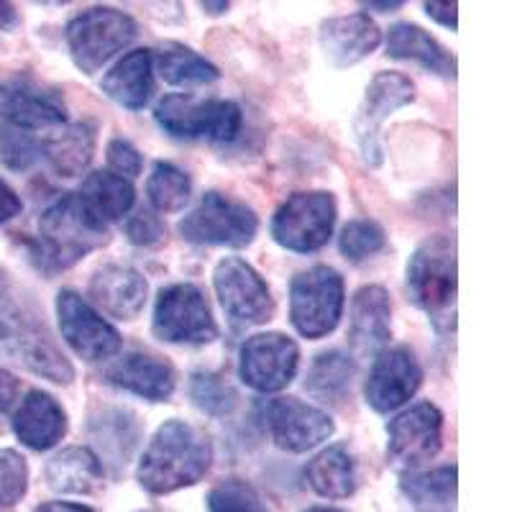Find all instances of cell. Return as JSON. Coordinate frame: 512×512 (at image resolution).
<instances>
[{
    "instance_id": "7bdbcfd3",
    "label": "cell",
    "mask_w": 512,
    "mask_h": 512,
    "mask_svg": "<svg viewBox=\"0 0 512 512\" xmlns=\"http://www.w3.org/2000/svg\"><path fill=\"white\" fill-rule=\"evenodd\" d=\"M425 13L436 21V24L446 26V29L456 31V26H459V18H456V11H459V6L456 3H425Z\"/></svg>"
},
{
    "instance_id": "7402d4cb",
    "label": "cell",
    "mask_w": 512,
    "mask_h": 512,
    "mask_svg": "<svg viewBox=\"0 0 512 512\" xmlns=\"http://www.w3.org/2000/svg\"><path fill=\"white\" fill-rule=\"evenodd\" d=\"M108 382L123 392L144 397L149 402H167L175 395L177 374L162 356L134 351L118 359L108 372Z\"/></svg>"
},
{
    "instance_id": "4dcf8cb0",
    "label": "cell",
    "mask_w": 512,
    "mask_h": 512,
    "mask_svg": "<svg viewBox=\"0 0 512 512\" xmlns=\"http://www.w3.org/2000/svg\"><path fill=\"white\" fill-rule=\"evenodd\" d=\"M356 377V361L354 356L344 351L331 349L323 351L313 359L308 374H305V390L320 402H331L338 405L344 402L351 392V384Z\"/></svg>"
},
{
    "instance_id": "1f68e13d",
    "label": "cell",
    "mask_w": 512,
    "mask_h": 512,
    "mask_svg": "<svg viewBox=\"0 0 512 512\" xmlns=\"http://www.w3.org/2000/svg\"><path fill=\"white\" fill-rule=\"evenodd\" d=\"M154 67H157L159 77L172 88H200V85H210L221 77L216 64H210L192 49L182 47L159 52L154 57Z\"/></svg>"
},
{
    "instance_id": "f35d334b",
    "label": "cell",
    "mask_w": 512,
    "mask_h": 512,
    "mask_svg": "<svg viewBox=\"0 0 512 512\" xmlns=\"http://www.w3.org/2000/svg\"><path fill=\"white\" fill-rule=\"evenodd\" d=\"M29 489V466L13 448H0V512L11 510Z\"/></svg>"
},
{
    "instance_id": "277c9868",
    "label": "cell",
    "mask_w": 512,
    "mask_h": 512,
    "mask_svg": "<svg viewBox=\"0 0 512 512\" xmlns=\"http://www.w3.org/2000/svg\"><path fill=\"white\" fill-rule=\"evenodd\" d=\"M408 292L438 333L456 328V241L431 236L408 262Z\"/></svg>"
},
{
    "instance_id": "5b68a950",
    "label": "cell",
    "mask_w": 512,
    "mask_h": 512,
    "mask_svg": "<svg viewBox=\"0 0 512 512\" xmlns=\"http://www.w3.org/2000/svg\"><path fill=\"white\" fill-rule=\"evenodd\" d=\"M154 121L172 139L231 144L241 134L244 118H241V108L233 100L167 95L154 108Z\"/></svg>"
},
{
    "instance_id": "f907efd6",
    "label": "cell",
    "mask_w": 512,
    "mask_h": 512,
    "mask_svg": "<svg viewBox=\"0 0 512 512\" xmlns=\"http://www.w3.org/2000/svg\"><path fill=\"white\" fill-rule=\"evenodd\" d=\"M144 512H149V510H144Z\"/></svg>"
},
{
    "instance_id": "cb8c5ba5",
    "label": "cell",
    "mask_w": 512,
    "mask_h": 512,
    "mask_svg": "<svg viewBox=\"0 0 512 512\" xmlns=\"http://www.w3.org/2000/svg\"><path fill=\"white\" fill-rule=\"evenodd\" d=\"M103 90L113 103L128 111H141L154 95V54L152 49H136L123 54L100 80Z\"/></svg>"
},
{
    "instance_id": "6da1fadb",
    "label": "cell",
    "mask_w": 512,
    "mask_h": 512,
    "mask_svg": "<svg viewBox=\"0 0 512 512\" xmlns=\"http://www.w3.org/2000/svg\"><path fill=\"white\" fill-rule=\"evenodd\" d=\"M0 359L54 384L75 382V367L57 344L34 292L6 269H0Z\"/></svg>"
},
{
    "instance_id": "ac0fdd59",
    "label": "cell",
    "mask_w": 512,
    "mask_h": 512,
    "mask_svg": "<svg viewBox=\"0 0 512 512\" xmlns=\"http://www.w3.org/2000/svg\"><path fill=\"white\" fill-rule=\"evenodd\" d=\"M0 118L21 131H41L64 126L67 108L57 90L26 77H13L0 85Z\"/></svg>"
},
{
    "instance_id": "836d02e7",
    "label": "cell",
    "mask_w": 512,
    "mask_h": 512,
    "mask_svg": "<svg viewBox=\"0 0 512 512\" xmlns=\"http://www.w3.org/2000/svg\"><path fill=\"white\" fill-rule=\"evenodd\" d=\"M402 495L415 505L443 507L456 500V466H438L433 472L410 474L400 484Z\"/></svg>"
},
{
    "instance_id": "bcb514c9",
    "label": "cell",
    "mask_w": 512,
    "mask_h": 512,
    "mask_svg": "<svg viewBox=\"0 0 512 512\" xmlns=\"http://www.w3.org/2000/svg\"><path fill=\"white\" fill-rule=\"evenodd\" d=\"M21 24V16H18L16 6L13 3H0V29L13 31Z\"/></svg>"
},
{
    "instance_id": "8992f818",
    "label": "cell",
    "mask_w": 512,
    "mask_h": 512,
    "mask_svg": "<svg viewBox=\"0 0 512 512\" xmlns=\"http://www.w3.org/2000/svg\"><path fill=\"white\" fill-rule=\"evenodd\" d=\"M64 36H67V47H70L77 70L95 75L118 52L134 44L139 26L134 18L118 8L95 6L72 16Z\"/></svg>"
},
{
    "instance_id": "f1b7e54d",
    "label": "cell",
    "mask_w": 512,
    "mask_h": 512,
    "mask_svg": "<svg viewBox=\"0 0 512 512\" xmlns=\"http://www.w3.org/2000/svg\"><path fill=\"white\" fill-rule=\"evenodd\" d=\"M82 208L88 210L95 221L103 226L121 221L136 203L134 185L113 172H93L85 177L80 192H77Z\"/></svg>"
},
{
    "instance_id": "2e32d148",
    "label": "cell",
    "mask_w": 512,
    "mask_h": 512,
    "mask_svg": "<svg viewBox=\"0 0 512 512\" xmlns=\"http://www.w3.org/2000/svg\"><path fill=\"white\" fill-rule=\"evenodd\" d=\"M264 420L272 441L290 454H305L333 436L336 425L326 410L308 405L297 397H280L264 405Z\"/></svg>"
},
{
    "instance_id": "f546056e",
    "label": "cell",
    "mask_w": 512,
    "mask_h": 512,
    "mask_svg": "<svg viewBox=\"0 0 512 512\" xmlns=\"http://www.w3.org/2000/svg\"><path fill=\"white\" fill-rule=\"evenodd\" d=\"M305 477L315 495L326 497V500H346L356 489L354 456L349 454L344 443H333L308 461Z\"/></svg>"
},
{
    "instance_id": "4316f807",
    "label": "cell",
    "mask_w": 512,
    "mask_h": 512,
    "mask_svg": "<svg viewBox=\"0 0 512 512\" xmlns=\"http://www.w3.org/2000/svg\"><path fill=\"white\" fill-rule=\"evenodd\" d=\"M387 57L410 59L423 70L441 77H456V59L443 44L415 24H395L387 34Z\"/></svg>"
},
{
    "instance_id": "e575fe53",
    "label": "cell",
    "mask_w": 512,
    "mask_h": 512,
    "mask_svg": "<svg viewBox=\"0 0 512 512\" xmlns=\"http://www.w3.org/2000/svg\"><path fill=\"white\" fill-rule=\"evenodd\" d=\"M187 392H190V400L195 402V408L203 410L205 415H213V418L231 415L239 405V395L221 374L192 372Z\"/></svg>"
},
{
    "instance_id": "ab89813d",
    "label": "cell",
    "mask_w": 512,
    "mask_h": 512,
    "mask_svg": "<svg viewBox=\"0 0 512 512\" xmlns=\"http://www.w3.org/2000/svg\"><path fill=\"white\" fill-rule=\"evenodd\" d=\"M126 239L141 249H154V246H162L167 241V226L154 210L141 208L128 218Z\"/></svg>"
},
{
    "instance_id": "d6986e66",
    "label": "cell",
    "mask_w": 512,
    "mask_h": 512,
    "mask_svg": "<svg viewBox=\"0 0 512 512\" xmlns=\"http://www.w3.org/2000/svg\"><path fill=\"white\" fill-rule=\"evenodd\" d=\"M392 336V305L382 285L361 287L351 300L349 346L356 356H374L387 349Z\"/></svg>"
},
{
    "instance_id": "ee69618b",
    "label": "cell",
    "mask_w": 512,
    "mask_h": 512,
    "mask_svg": "<svg viewBox=\"0 0 512 512\" xmlns=\"http://www.w3.org/2000/svg\"><path fill=\"white\" fill-rule=\"evenodd\" d=\"M16 395H18V379L13 377L11 372H6V369H0V418L13 408Z\"/></svg>"
},
{
    "instance_id": "f6af8a7d",
    "label": "cell",
    "mask_w": 512,
    "mask_h": 512,
    "mask_svg": "<svg viewBox=\"0 0 512 512\" xmlns=\"http://www.w3.org/2000/svg\"><path fill=\"white\" fill-rule=\"evenodd\" d=\"M34 512H95L93 507L88 505H77V502H44V505L36 507Z\"/></svg>"
},
{
    "instance_id": "681fc988",
    "label": "cell",
    "mask_w": 512,
    "mask_h": 512,
    "mask_svg": "<svg viewBox=\"0 0 512 512\" xmlns=\"http://www.w3.org/2000/svg\"><path fill=\"white\" fill-rule=\"evenodd\" d=\"M305 512H344V510H333V507H310Z\"/></svg>"
},
{
    "instance_id": "7c38bea8",
    "label": "cell",
    "mask_w": 512,
    "mask_h": 512,
    "mask_svg": "<svg viewBox=\"0 0 512 512\" xmlns=\"http://www.w3.org/2000/svg\"><path fill=\"white\" fill-rule=\"evenodd\" d=\"M213 287L221 308L236 326H262L274 315V297L249 262L241 256H226L213 272Z\"/></svg>"
},
{
    "instance_id": "9c48e42d",
    "label": "cell",
    "mask_w": 512,
    "mask_h": 512,
    "mask_svg": "<svg viewBox=\"0 0 512 512\" xmlns=\"http://www.w3.org/2000/svg\"><path fill=\"white\" fill-rule=\"evenodd\" d=\"M152 331L164 344L203 346L216 341L218 326L203 290L192 282H177L159 290Z\"/></svg>"
},
{
    "instance_id": "60d3db41",
    "label": "cell",
    "mask_w": 512,
    "mask_h": 512,
    "mask_svg": "<svg viewBox=\"0 0 512 512\" xmlns=\"http://www.w3.org/2000/svg\"><path fill=\"white\" fill-rule=\"evenodd\" d=\"M108 167L113 169V175L123 177V180H134V177L141 175V167H144V159H141L139 149H136L131 141L126 139H113L108 144Z\"/></svg>"
},
{
    "instance_id": "44dd1931",
    "label": "cell",
    "mask_w": 512,
    "mask_h": 512,
    "mask_svg": "<svg viewBox=\"0 0 512 512\" xmlns=\"http://www.w3.org/2000/svg\"><path fill=\"white\" fill-rule=\"evenodd\" d=\"M144 274L123 264H105L90 280V300L116 320H136L146 305Z\"/></svg>"
},
{
    "instance_id": "9a60e30c",
    "label": "cell",
    "mask_w": 512,
    "mask_h": 512,
    "mask_svg": "<svg viewBox=\"0 0 512 512\" xmlns=\"http://www.w3.org/2000/svg\"><path fill=\"white\" fill-rule=\"evenodd\" d=\"M300 367V349L285 333H256L246 338L239 356V377L262 395L285 390Z\"/></svg>"
},
{
    "instance_id": "c3c4849f",
    "label": "cell",
    "mask_w": 512,
    "mask_h": 512,
    "mask_svg": "<svg viewBox=\"0 0 512 512\" xmlns=\"http://www.w3.org/2000/svg\"><path fill=\"white\" fill-rule=\"evenodd\" d=\"M200 8H203L205 13H210V16H221V13H226L228 8V3H200Z\"/></svg>"
},
{
    "instance_id": "e0dca14e",
    "label": "cell",
    "mask_w": 512,
    "mask_h": 512,
    "mask_svg": "<svg viewBox=\"0 0 512 512\" xmlns=\"http://www.w3.org/2000/svg\"><path fill=\"white\" fill-rule=\"evenodd\" d=\"M423 384V369L408 346H392L377 354L369 372L367 387V405L374 413H395L405 402L415 397V392Z\"/></svg>"
},
{
    "instance_id": "3957f363",
    "label": "cell",
    "mask_w": 512,
    "mask_h": 512,
    "mask_svg": "<svg viewBox=\"0 0 512 512\" xmlns=\"http://www.w3.org/2000/svg\"><path fill=\"white\" fill-rule=\"evenodd\" d=\"M111 241L108 226L82 208L77 195H62L39 218V241L34 246L36 267L47 274L72 269L90 251Z\"/></svg>"
},
{
    "instance_id": "52a82bcc",
    "label": "cell",
    "mask_w": 512,
    "mask_h": 512,
    "mask_svg": "<svg viewBox=\"0 0 512 512\" xmlns=\"http://www.w3.org/2000/svg\"><path fill=\"white\" fill-rule=\"evenodd\" d=\"M346 305L344 277L318 264L300 272L290 285V320L303 338L318 341L336 331Z\"/></svg>"
},
{
    "instance_id": "d4e9b609",
    "label": "cell",
    "mask_w": 512,
    "mask_h": 512,
    "mask_svg": "<svg viewBox=\"0 0 512 512\" xmlns=\"http://www.w3.org/2000/svg\"><path fill=\"white\" fill-rule=\"evenodd\" d=\"M103 477V461L88 446L62 448L44 469L47 487L59 495H90L103 484Z\"/></svg>"
},
{
    "instance_id": "74e56055",
    "label": "cell",
    "mask_w": 512,
    "mask_h": 512,
    "mask_svg": "<svg viewBox=\"0 0 512 512\" xmlns=\"http://www.w3.org/2000/svg\"><path fill=\"white\" fill-rule=\"evenodd\" d=\"M41 159V141L29 131L0 123V162L11 172H26Z\"/></svg>"
},
{
    "instance_id": "b9f144b4",
    "label": "cell",
    "mask_w": 512,
    "mask_h": 512,
    "mask_svg": "<svg viewBox=\"0 0 512 512\" xmlns=\"http://www.w3.org/2000/svg\"><path fill=\"white\" fill-rule=\"evenodd\" d=\"M21 210H24V203L16 195V190L6 180H0V226H6L8 221L21 216Z\"/></svg>"
},
{
    "instance_id": "7a4b0ae2",
    "label": "cell",
    "mask_w": 512,
    "mask_h": 512,
    "mask_svg": "<svg viewBox=\"0 0 512 512\" xmlns=\"http://www.w3.org/2000/svg\"><path fill=\"white\" fill-rule=\"evenodd\" d=\"M210 464L213 446L208 436H203L195 425L172 418L159 425V431L146 446L136 479L149 495H169L198 484L208 474Z\"/></svg>"
},
{
    "instance_id": "83f0119b",
    "label": "cell",
    "mask_w": 512,
    "mask_h": 512,
    "mask_svg": "<svg viewBox=\"0 0 512 512\" xmlns=\"http://www.w3.org/2000/svg\"><path fill=\"white\" fill-rule=\"evenodd\" d=\"M90 441L116 464H126L141 441L139 415L128 408H100L88 423Z\"/></svg>"
},
{
    "instance_id": "8fae6325",
    "label": "cell",
    "mask_w": 512,
    "mask_h": 512,
    "mask_svg": "<svg viewBox=\"0 0 512 512\" xmlns=\"http://www.w3.org/2000/svg\"><path fill=\"white\" fill-rule=\"evenodd\" d=\"M387 461L397 472H415L443 446V413L433 402H415L387 423Z\"/></svg>"
},
{
    "instance_id": "484cf974",
    "label": "cell",
    "mask_w": 512,
    "mask_h": 512,
    "mask_svg": "<svg viewBox=\"0 0 512 512\" xmlns=\"http://www.w3.org/2000/svg\"><path fill=\"white\" fill-rule=\"evenodd\" d=\"M95 154V128L90 123H64L41 141V157L59 177H77Z\"/></svg>"
},
{
    "instance_id": "5bb4252c",
    "label": "cell",
    "mask_w": 512,
    "mask_h": 512,
    "mask_svg": "<svg viewBox=\"0 0 512 512\" xmlns=\"http://www.w3.org/2000/svg\"><path fill=\"white\" fill-rule=\"evenodd\" d=\"M415 100V85L410 77L400 72H377L367 85V93L354 116V134L359 141L361 157L369 167H379L382 149H379V128L395 111Z\"/></svg>"
},
{
    "instance_id": "8d00e7d4",
    "label": "cell",
    "mask_w": 512,
    "mask_h": 512,
    "mask_svg": "<svg viewBox=\"0 0 512 512\" xmlns=\"http://www.w3.org/2000/svg\"><path fill=\"white\" fill-rule=\"evenodd\" d=\"M338 249L349 262H364L369 256L379 254L384 249V231L379 223L367 221V218H354L344 226Z\"/></svg>"
},
{
    "instance_id": "7dc6e473",
    "label": "cell",
    "mask_w": 512,
    "mask_h": 512,
    "mask_svg": "<svg viewBox=\"0 0 512 512\" xmlns=\"http://www.w3.org/2000/svg\"><path fill=\"white\" fill-rule=\"evenodd\" d=\"M361 8H367V11H377V13H395L400 11L402 3L400 0H392V3H361Z\"/></svg>"
},
{
    "instance_id": "d6a6232c",
    "label": "cell",
    "mask_w": 512,
    "mask_h": 512,
    "mask_svg": "<svg viewBox=\"0 0 512 512\" xmlns=\"http://www.w3.org/2000/svg\"><path fill=\"white\" fill-rule=\"evenodd\" d=\"M146 195L159 213H177L190 203L192 180L177 164L157 162L146 180Z\"/></svg>"
},
{
    "instance_id": "4fadbf2b",
    "label": "cell",
    "mask_w": 512,
    "mask_h": 512,
    "mask_svg": "<svg viewBox=\"0 0 512 512\" xmlns=\"http://www.w3.org/2000/svg\"><path fill=\"white\" fill-rule=\"evenodd\" d=\"M57 320L64 344L90 364L113 359L121 351V333L75 290L57 295Z\"/></svg>"
},
{
    "instance_id": "ba28073f",
    "label": "cell",
    "mask_w": 512,
    "mask_h": 512,
    "mask_svg": "<svg viewBox=\"0 0 512 512\" xmlns=\"http://www.w3.org/2000/svg\"><path fill=\"white\" fill-rule=\"evenodd\" d=\"M259 218L241 200L221 192H205L200 203L180 221L182 239L195 246H226L244 249L256 239Z\"/></svg>"
},
{
    "instance_id": "30bf717a",
    "label": "cell",
    "mask_w": 512,
    "mask_h": 512,
    "mask_svg": "<svg viewBox=\"0 0 512 512\" xmlns=\"http://www.w3.org/2000/svg\"><path fill=\"white\" fill-rule=\"evenodd\" d=\"M336 216V198L331 192H295L274 213L272 239L295 254H313L331 241Z\"/></svg>"
},
{
    "instance_id": "ffe728a7",
    "label": "cell",
    "mask_w": 512,
    "mask_h": 512,
    "mask_svg": "<svg viewBox=\"0 0 512 512\" xmlns=\"http://www.w3.org/2000/svg\"><path fill=\"white\" fill-rule=\"evenodd\" d=\"M382 44V31L364 13L328 18L320 26V49L338 70L354 67Z\"/></svg>"
},
{
    "instance_id": "603a6c76",
    "label": "cell",
    "mask_w": 512,
    "mask_h": 512,
    "mask_svg": "<svg viewBox=\"0 0 512 512\" xmlns=\"http://www.w3.org/2000/svg\"><path fill=\"white\" fill-rule=\"evenodd\" d=\"M13 433L31 451H49L67 433V413L44 390H31L13 413Z\"/></svg>"
},
{
    "instance_id": "d590c367",
    "label": "cell",
    "mask_w": 512,
    "mask_h": 512,
    "mask_svg": "<svg viewBox=\"0 0 512 512\" xmlns=\"http://www.w3.org/2000/svg\"><path fill=\"white\" fill-rule=\"evenodd\" d=\"M208 512H272V507L251 484L231 477L208 492Z\"/></svg>"
}]
</instances>
